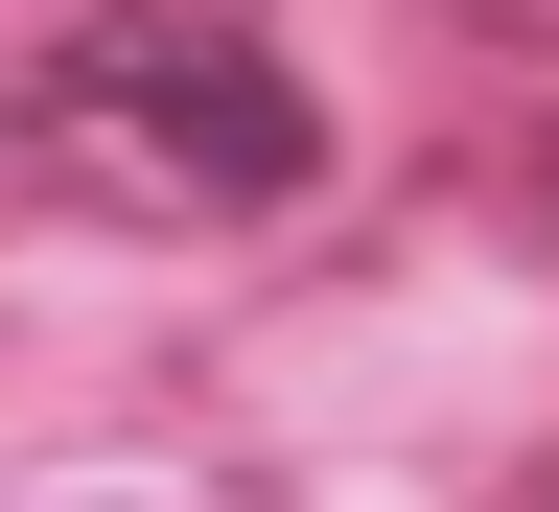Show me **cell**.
I'll use <instances>...</instances> for the list:
<instances>
[{
  "instance_id": "cell-1",
  "label": "cell",
  "mask_w": 559,
  "mask_h": 512,
  "mask_svg": "<svg viewBox=\"0 0 559 512\" xmlns=\"http://www.w3.org/2000/svg\"><path fill=\"white\" fill-rule=\"evenodd\" d=\"M24 164L234 234V210H304L326 187V94L257 24H210V0H70V24L24 47Z\"/></svg>"
},
{
  "instance_id": "cell-2",
  "label": "cell",
  "mask_w": 559,
  "mask_h": 512,
  "mask_svg": "<svg viewBox=\"0 0 559 512\" xmlns=\"http://www.w3.org/2000/svg\"><path fill=\"white\" fill-rule=\"evenodd\" d=\"M443 24H489V47H559V0H443Z\"/></svg>"
},
{
  "instance_id": "cell-3",
  "label": "cell",
  "mask_w": 559,
  "mask_h": 512,
  "mask_svg": "<svg viewBox=\"0 0 559 512\" xmlns=\"http://www.w3.org/2000/svg\"><path fill=\"white\" fill-rule=\"evenodd\" d=\"M489 512H559V466H513V489H489Z\"/></svg>"
},
{
  "instance_id": "cell-4",
  "label": "cell",
  "mask_w": 559,
  "mask_h": 512,
  "mask_svg": "<svg viewBox=\"0 0 559 512\" xmlns=\"http://www.w3.org/2000/svg\"><path fill=\"white\" fill-rule=\"evenodd\" d=\"M536 210H559V140H536Z\"/></svg>"
}]
</instances>
